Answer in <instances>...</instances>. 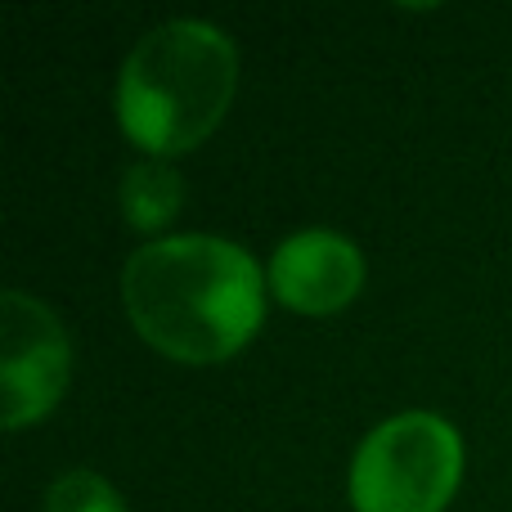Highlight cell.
<instances>
[{
    "mask_svg": "<svg viewBox=\"0 0 512 512\" xmlns=\"http://www.w3.org/2000/svg\"><path fill=\"white\" fill-rule=\"evenodd\" d=\"M135 333L180 364H221L252 342L265 315V279L252 252L216 234H171L122 270Z\"/></svg>",
    "mask_w": 512,
    "mask_h": 512,
    "instance_id": "cell-1",
    "label": "cell"
},
{
    "mask_svg": "<svg viewBox=\"0 0 512 512\" xmlns=\"http://www.w3.org/2000/svg\"><path fill=\"white\" fill-rule=\"evenodd\" d=\"M180 203H185V185H180V171L167 158H144L122 176V212L131 230H167L176 221Z\"/></svg>",
    "mask_w": 512,
    "mask_h": 512,
    "instance_id": "cell-6",
    "label": "cell"
},
{
    "mask_svg": "<svg viewBox=\"0 0 512 512\" xmlns=\"http://www.w3.org/2000/svg\"><path fill=\"white\" fill-rule=\"evenodd\" d=\"M270 292L297 315H333L364 288V256L346 234L301 230L270 256Z\"/></svg>",
    "mask_w": 512,
    "mask_h": 512,
    "instance_id": "cell-5",
    "label": "cell"
},
{
    "mask_svg": "<svg viewBox=\"0 0 512 512\" xmlns=\"http://www.w3.org/2000/svg\"><path fill=\"white\" fill-rule=\"evenodd\" d=\"M463 477V441L432 409L378 423L351 459L355 512H445Z\"/></svg>",
    "mask_w": 512,
    "mask_h": 512,
    "instance_id": "cell-3",
    "label": "cell"
},
{
    "mask_svg": "<svg viewBox=\"0 0 512 512\" xmlns=\"http://www.w3.org/2000/svg\"><path fill=\"white\" fill-rule=\"evenodd\" d=\"M68 373L72 342L59 315L32 292L9 288L0 297V409L9 432L50 414L68 387Z\"/></svg>",
    "mask_w": 512,
    "mask_h": 512,
    "instance_id": "cell-4",
    "label": "cell"
},
{
    "mask_svg": "<svg viewBox=\"0 0 512 512\" xmlns=\"http://www.w3.org/2000/svg\"><path fill=\"white\" fill-rule=\"evenodd\" d=\"M239 86L234 41L212 23L171 18L135 41L117 77V122L149 158L189 153L225 122Z\"/></svg>",
    "mask_w": 512,
    "mask_h": 512,
    "instance_id": "cell-2",
    "label": "cell"
},
{
    "mask_svg": "<svg viewBox=\"0 0 512 512\" xmlns=\"http://www.w3.org/2000/svg\"><path fill=\"white\" fill-rule=\"evenodd\" d=\"M45 512H126L117 486H108V477L90 468H72L45 495Z\"/></svg>",
    "mask_w": 512,
    "mask_h": 512,
    "instance_id": "cell-7",
    "label": "cell"
}]
</instances>
